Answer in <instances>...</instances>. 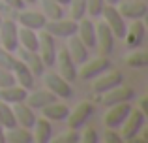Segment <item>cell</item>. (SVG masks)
I'll return each instance as SVG.
<instances>
[{"label":"cell","instance_id":"obj_1","mask_svg":"<svg viewBox=\"0 0 148 143\" xmlns=\"http://www.w3.org/2000/svg\"><path fill=\"white\" fill-rule=\"evenodd\" d=\"M145 119H146V115L143 113L139 107H131V111L126 117V121L118 126V132H120V136H122V141H131L135 136H139L141 130H143V126H145Z\"/></svg>","mask_w":148,"mask_h":143},{"label":"cell","instance_id":"obj_2","mask_svg":"<svg viewBox=\"0 0 148 143\" xmlns=\"http://www.w3.org/2000/svg\"><path fill=\"white\" fill-rule=\"evenodd\" d=\"M43 77V85L47 90H51L56 98H64V100H69L73 98V88H71V83L66 81L60 73L56 72H43L41 73Z\"/></svg>","mask_w":148,"mask_h":143},{"label":"cell","instance_id":"obj_3","mask_svg":"<svg viewBox=\"0 0 148 143\" xmlns=\"http://www.w3.org/2000/svg\"><path fill=\"white\" fill-rule=\"evenodd\" d=\"M56 51V38L51 36L47 30H38V53H40L45 68L54 66Z\"/></svg>","mask_w":148,"mask_h":143},{"label":"cell","instance_id":"obj_4","mask_svg":"<svg viewBox=\"0 0 148 143\" xmlns=\"http://www.w3.org/2000/svg\"><path fill=\"white\" fill-rule=\"evenodd\" d=\"M17 30H19V25L15 19H11V17L2 19V23H0V45L11 53L19 49Z\"/></svg>","mask_w":148,"mask_h":143},{"label":"cell","instance_id":"obj_5","mask_svg":"<svg viewBox=\"0 0 148 143\" xmlns=\"http://www.w3.org/2000/svg\"><path fill=\"white\" fill-rule=\"evenodd\" d=\"M103 15V23L109 26V28L112 30V34H114V38H118V40H122L124 34H126V19L122 17V15L118 13V10H116V6H111V4H105L103 10H101V13Z\"/></svg>","mask_w":148,"mask_h":143},{"label":"cell","instance_id":"obj_6","mask_svg":"<svg viewBox=\"0 0 148 143\" xmlns=\"http://www.w3.org/2000/svg\"><path fill=\"white\" fill-rule=\"evenodd\" d=\"M109 68H111V60H109L107 57H103V55L96 57V59H90V60L86 59L83 64H81V70H77V77L88 81V79L98 77L99 73L107 72Z\"/></svg>","mask_w":148,"mask_h":143},{"label":"cell","instance_id":"obj_7","mask_svg":"<svg viewBox=\"0 0 148 143\" xmlns=\"http://www.w3.org/2000/svg\"><path fill=\"white\" fill-rule=\"evenodd\" d=\"M94 115V104L88 102V100H84V102L77 104L75 107H73V111L69 109V115H68V126L73 130H81L83 126H86L88 119Z\"/></svg>","mask_w":148,"mask_h":143},{"label":"cell","instance_id":"obj_8","mask_svg":"<svg viewBox=\"0 0 148 143\" xmlns=\"http://www.w3.org/2000/svg\"><path fill=\"white\" fill-rule=\"evenodd\" d=\"M107 113L103 115V122L107 128H116L118 130V126L122 124L124 121H126V117L130 115L131 111V104L130 102H120V104H112V106H107Z\"/></svg>","mask_w":148,"mask_h":143},{"label":"cell","instance_id":"obj_9","mask_svg":"<svg viewBox=\"0 0 148 143\" xmlns=\"http://www.w3.org/2000/svg\"><path fill=\"white\" fill-rule=\"evenodd\" d=\"M116 10L127 21H135V19H145L148 13V6L143 0H120L116 4Z\"/></svg>","mask_w":148,"mask_h":143},{"label":"cell","instance_id":"obj_10","mask_svg":"<svg viewBox=\"0 0 148 143\" xmlns=\"http://www.w3.org/2000/svg\"><path fill=\"white\" fill-rule=\"evenodd\" d=\"M43 30H47L51 36L54 38H69L77 32V21L75 19H53L47 21L43 26Z\"/></svg>","mask_w":148,"mask_h":143},{"label":"cell","instance_id":"obj_11","mask_svg":"<svg viewBox=\"0 0 148 143\" xmlns=\"http://www.w3.org/2000/svg\"><path fill=\"white\" fill-rule=\"evenodd\" d=\"M54 64H56V73H60L62 77H64L66 81H69V83H73V81L77 79V64L73 62V59L69 57L68 49H60V51H56V59H54Z\"/></svg>","mask_w":148,"mask_h":143},{"label":"cell","instance_id":"obj_12","mask_svg":"<svg viewBox=\"0 0 148 143\" xmlns=\"http://www.w3.org/2000/svg\"><path fill=\"white\" fill-rule=\"evenodd\" d=\"M114 41H116V38L112 34V30L103 21L99 25H96V47L99 49V55H103V57L111 55L114 51Z\"/></svg>","mask_w":148,"mask_h":143},{"label":"cell","instance_id":"obj_13","mask_svg":"<svg viewBox=\"0 0 148 143\" xmlns=\"http://www.w3.org/2000/svg\"><path fill=\"white\" fill-rule=\"evenodd\" d=\"M101 102L105 104V106H112V104H120V102H131V100L135 98V92L131 87H127V85H116V87L109 88V90L101 92Z\"/></svg>","mask_w":148,"mask_h":143},{"label":"cell","instance_id":"obj_14","mask_svg":"<svg viewBox=\"0 0 148 143\" xmlns=\"http://www.w3.org/2000/svg\"><path fill=\"white\" fill-rule=\"evenodd\" d=\"M145 36H146V25L143 23V19H135V21H131L130 26H126L124 40H126L130 49H135L141 47V44L145 41Z\"/></svg>","mask_w":148,"mask_h":143},{"label":"cell","instance_id":"obj_15","mask_svg":"<svg viewBox=\"0 0 148 143\" xmlns=\"http://www.w3.org/2000/svg\"><path fill=\"white\" fill-rule=\"evenodd\" d=\"M120 83H124V75L120 72H103V73H99L98 77H94V83H92V90L94 92H105V90H109V88H112V87H116V85H120Z\"/></svg>","mask_w":148,"mask_h":143},{"label":"cell","instance_id":"obj_16","mask_svg":"<svg viewBox=\"0 0 148 143\" xmlns=\"http://www.w3.org/2000/svg\"><path fill=\"white\" fill-rule=\"evenodd\" d=\"M45 19L43 13L40 11H28V10H19V15H17V25L19 26H25V28H32V30H43Z\"/></svg>","mask_w":148,"mask_h":143},{"label":"cell","instance_id":"obj_17","mask_svg":"<svg viewBox=\"0 0 148 143\" xmlns=\"http://www.w3.org/2000/svg\"><path fill=\"white\" fill-rule=\"evenodd\" d=\"M11 109H13V115H15V122H17L19 126H23V128H32L34 122H36V113H34V109L28 106L26 102H17L11 106Z\"/></svg>","mask_w":148,"mask_h":143},{"label":"cell","instance_id":"obj_18","mask_svg":"<svg viewBox=\"0 0 148 143\" xmlns=\"http://www.w3.org/2000/svg\"><path fill=\"white\" fill-rule=\"evenodd\" d=\"M75 34L88 49L96 47V25L90 19H86V17L79 19V21H77V32Z\"/></svg>","mask_w":148,"mask_h":143},{"label":"cell","instance_id":"obj_19","mask_svg":"<svg viewBox=\"0 0 148 143\" xmlns=\"http://www.w3.org/2000/svg\"><path fill=\"white\" fill-rule=\"evenodd\" d=\"M11 73H13V77H15V83L21 85L23 88H26V90H28V88L34 87V77H36V75L30 72V68L26 66L21 59L15 60L13 68H11Z\"/></svg>","mask_w":148,"mask_h":143},{"label":"cell","instance_id":"obj_20","mask_svg":"<svg viewBox=\"0 0 148 143\" xmlns=\"http://www.w3.org/2000/svg\"><path fill=\"white\" fill-rule=\"evenodd\" d=\"M32 140L36 143H49L53 140V122L49 119H36L32 128Z\"/></svg>","mask_w":148,"mask_h":143},{"label":"cell","instance_id":"obj_21","mask_svg":"<svg viewBox=\"0 0 148 143\" xmlns=\"http://www.w3.org/2000/svg\"><path fill=\"white\" fill-rule=\"evenodd\" d=\"M41 113H43L45 119H49L51 122H60V121H66L69 115V107L66 104H60L58 100L47 104V106L41 107Z\"/></svg>","mask_w":148,"mask_h":143},{"label":"cell","instance_id":"obj_22","mask_svg":"<svg viewBox=\"0 0 148 143\" xmlns=\"http://www.w3.org/2000/svg\"><path fill=\"white\" fill-rule=\"evenodd\" d=\"M66 49H68L69 57L73 59L75 64H83L84 60L88 59V47L79 40V38H77V34H73V36L68 38V45H66Z\"/></svg>","mask_w":148,"mask_h":143},{"label":"cell","instance_id":"obj_23","mask_svg":"<svg viewBox=\"0 0 148 143\" xmlns=\"http://www.w3.org/2000/svg\"><path fill=\"white\" fill-rule=\"evenodd\" d=\"M54 100H58V98H56V96H54L51 90H47V88H38V90L26 94L25 102L28 104L32 109H41L43 106H47V104L54 102Z\"/></svg>","mask_w":148,"mask_h":143},{"label":"cell","instance_id":"obj_24","mask_svg":"<svg viewBox=\"0 0 148 143\" xmlns=\"http://www.w3.org/2000/svg\"><path fill=\"white\" fill-rule=\"evenodd\" d=\"M19 59L30 68V72H32L34 75H41V73L45 72V64H43V60H41V57H40L38 51H26V49H21V51H19Z\"/></svg>","mask_w":148,"mask_h":143},{"label":"cell","instance_id":"obj_25","mask_svg":"<svg viewBox=\"0 0 148 143\" xmlns=\"http://www.w3.org/2000/svg\"><path fill=\"white\" fill-rule=\"evenodd\" d=\"M26 94H28V90L23 88L21 85H17V83L0 88V100L6 102V104H10V106H13V104H17V102H25Z\"/></svg>","mask_w":148,"mask_h":143},{"label":"cell","instance_id":"obj_26","mask_svg":"<svg viewBox=\"0 0 148 143\" xmlns=\"http://www.w3.org/2000/svg\"><path fill=\"white\" fill-rule=\"evenodd\" d=\"M17 38H19V47L21 49H26V51H38V30L19 26Z\"/></svg>","mask_w":148,"mask_h":143},{"label":"cell","instance_id":"obj_27","mask_svg":"<svg viewBox=\"0 0 148 143\" xmlns=\"http://www.w3.org/2000/svg\"><path fill=\"white\" fill-rule=\"evenodd\" d=\"M32 132L23 126H13L6 130V143H32Z\"/></svg>","mask_w":148,"mask_h":143},{"label":"cell","instance_id":"obj_28","mask_svg":"<svg viewBox=\"0 0 148 143\" xmlns=\"http://www.w3.org/2000/svg\"><path fill=\"white\" fill-rule=\"evenodd\" d=\"M41 4V13L45 15L47 21H53V19H62L64 17V6L54 0H40Z\"/></svg>","mask_w":148,"mask_h":143},{"label":"cell","instance_id":"obj_29","mask_svg":"<svg viewBox=\"0 0 148 143\" xmlns=\"http://www.w3.org/2000/svg\"><path fill=\"white\" fill-rule=\"evenodd\" d=\"M126 64L130 68H145V66H148V53L143 51V49H139V47L131 49V51L126 55Z\"/></svg>","mask_w":148,"mask_h":143},{"label":"cell","instance_id":"obj_30","mask_svg":"<svg viewBox=\"0 0 148 143\" xmlns=\"http://www.w3.org/2000/svg\"><path fill=\"white\" fill-rule=\"evenodd\" d=\"M0 126H2L4 130L17 126V122H15V115H13V109H11V106H10V104H6V102H2V100H0Z\"/></svg>","mask_w":148,"mask_h":143},{"label":"cell","instance_id":"obj_31","mask_svg":"<svg viewBox=\"0 0 148 143\" xmlns=\"http://www.w3.org/2000/svg\"><path fill=\"white\" fill-rule=\"evenodd\" d=\"M69 10H71V19L79 21V19L86 17V0H69Z\"/></svg>","mask_w":148,"mask_h":143},{"label":"cell","instance_id":"obj_32","mask_svg":"<svg viewBox=\"0 0 148 143\" xmlns=\"http://www.w3.org/2000/svg\"><path fill=\"white\" fill-rule=\"evenodd\" d=\"M79 140H81L79 130L69 128L68 132H62L58 137H54V140H51V141H54V143H79Z\"/></svg>","mask_w":148,"mask_h":143},{"label":"cell","instance_id":"obj_33","mask_svg":"<svg viewBox=\"0 0 148 143\" xmlns=\"http://www.w3.org/2000/svg\"><path fill=\"white\" fill-rule=\"evenodd\" d=\"M15 57L11 51H8V49H4L2 45H0V68H4V70H11L15 64Z\"/></svg>","mask_w":148,"mask_h":143},{"label":"cell","instance_id":"obj_34","mask_svg":"<svg viewBox=\"0 0 148 143\" xmlns=\"http://www.w3.org/2000/svg\"><path fill=\"white\" fill-rule=\"evenodd\" d=\"M105 6V0H86V13L90 17H98Z\"/></svg>","mask_w":148,"mask_h":143},{"label":"cell","instance_id":"obj_35","mask_svg":"<svg viewBox=\"0 0 148 143\" xmlns=\"http://www.w3.org/2000/svg\"><path fill=\"white\" fill-rule=\"evenodd\" d=\"M84 128V126H83ZM79 141H83V143H98L99 141V134L96 132V128H84L83 130V134H81V140Z\"/></svg>","mask_w":148,"mask_h":143},{"label":"cell","instance_id":"obj_36","mask_svg":"<svg viewBox=\"0 0 148 143\" xmlns=\"http://www.w3.org/2000/svg\"><path fill=\"white\" fill-rule=\"evenodd\" d=\"M103 141L105 143H122V136L116 128H107L103 132Z\"/></svg>","mask_w":148,"mask_h":143},{"label":"cell","instance_id":"obj_37","mask_svg":"<svg viewBox=\"0 0 148 143\" xmlns=\"http://www.w3.org/2000/svg\"><path fill=\"white\" fill-rule=\"evenodd\" d=\"M10 85H15L13 73H11V70H4V68H0V88L10 87Z\"/></svg>","mask_w":148,"mask_h":143},{"label":"cell","instance_id":"obj_38","mask_svg":"<svg viewBox=\"0 0 148 143\" xmlns=\"http://www.w3.org/2000/svg\"><path fill=\"white\" fill-rule=\"evenodd\" d=\"M2 2H4V4H8L10 8H13L15 11H19V10H25V6H26V4L23 2V0H2Z\"/></svg>","mask_w":148,"mask_h":143},{"label":"cell","instance_id":"obj_39","mask_svg":"<svg viewBox=\"0 0 148 143\" xmlns=\"http://www.w3.org/2000/svg\"><path fill=\"white\" fill-rule=\"evenodd\" d=\"M10 13H15V10H13V8H10L8 4H4L2 0H0V17H2V19H6Z\"/></svg>","mask_w":148,"mask_h":143},{"label":"cell","instance_id":"obj_40","mask_svg":"<svg viewBox=\"0 0 148 143\" xmlns=\"http://www.w3.org/2000/svg\"><path fill=\"white\" fill-rule=\"evenodd\" d=\"M139 109H141L145 115H148V96H143V98H141V106H139Z\"/></svg>","mask_w":148,"mask_h":143},{"label":"cell","instance_id":"obj_41","mask_svg":"<svg viewBox=\"0 0 148 143\" xmlns=\"http://www.w3.org/2000/svg\"><path fill=\"white\" fill-rule=\"evenodd\" d=\"M0 143H6V130L0 126Z\"/></svg>","mask_w":148,"mask_h":143},{"label":"cell","instance_id":"obj_42","mask_svg":"<svg viewBox=\"0 0 148 143\" xmlns=\"http://www.w3.org/2000/svg\"><path fill=\"white\" fill-rule=\"evenodd\" d=\"M120 0H105V4H111V6H116Z\"/></svg>","mask_w":148,"mask_h":143},{"label":"cell","instance_id":"obj_43","mask_svg":"<svg viewBox=\"0 0 148 143\" xmlns=\"http://www.w3.org/2000/svg\"><path fill=\"white\" fill-rule=\"evenodd\" d=\"M54 2H58V4H62V6H68V4H69V0H54Z\"/></svg>","mask_w":148,"mask_h":143},{"label":"cell","instance_id":"obj_44","mask_svg":"<svg viewBox=\"0 0 148 143\" xmlns=\"http://www.w3.org/2000/svg\"><path fill=\"white\" fill-rule=\"evenodd\" d=\"M23 2H25V4H36L38 0H23Z\"/></svg>","mask_w":148,"mask_h":143},{"label":"cell","instance_id":"obj_45","mask_svg":"<svg viewBox=\"0 0 148 143\" xmlns=\"http://www.w3.org/2000/svg\"><path fill=\"white\" fill-rule=\"evenodd\" d=\"M0 23H2V17H0Z\"/></svg>","mask_w":148,"mask_h":143}]
</instances>
